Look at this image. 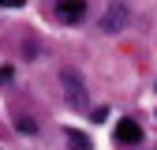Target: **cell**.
Returning a JSON list of instances; mask_svg holds the SVG:
<instances>
[{"mask_svg": "<svg viewBox=\"0 0 157 150\" xmlns=\"http://www.w3.org/2000/svg\"><path fill=\"white\" fill-rule=\"evenodd\" d=\"M60 90H64V98H67L71 109H82L86 112V79L75 68H64L60 71Z\"/></svg>", "mask_w": 157, "mask_h": 150, "instance_id": "1", "label": "cell"}, {"mask_svg": "<svg viewBox=\"0 0 157 150\" xmlns=\"http://www.w3.org/2000/svg\"><path fill=\"white\" fill-rule=\"evenodd\" d=\"M52 15L60 19V23H82L86 19V4H78V0H64V4H56Z\"/></svg>", "mask_w": 157, "mask_h": 150, "instance_id": "2", "label": "cell"}, {"mask_svg": "<svg viewBox=\"0 0 157 150\" xmlns=\"http://www.w3.org/2000/svg\"><path fill=\"white\" fill-rule=\"evenodd\" d=\"M124 23H127V8L124 4H112L101 26H105V34H116V30H124Z\"/></svg>", "mask_w": 157, "mask_h": 150, "instance_id": "3", "label": "cell"}, {"mask_svg": "<svg viewBox=\"0 0 157 150\" xmlns=\"http://www.w3.org/2000/svg\"><path fill=\"white\" fill-rule=\"evenodd\" d=\"M116 139L131 146V143H139V139H142V128L135 124V120H116Z\"/></svg>", "mask_w": 157, "mask_h": 150, "instance_id": "4", "label": "cell"}, {"mask_svg": "<svg viewBox=\"0 0 157 150\" xmlns=\"http://www.w3.org/2000/svg\"><path fill=\"white\" fill-rule=\"evenodd\" d=\"M67 146H71V150H90L94 139H86V131H75V128H71V131H67Z\"/></svg>", "mask_w": 157, "mask_h": 150, "instance_id": "5", "label": "cell"}, {"mask_svg": "<svg viewBox=\"0 0 157 150\" xmlns=\"http://www.w3.org/2000/svg\"><path fill=\"white\" fill-rule=\"evenodd\" d=\"M15 128L23 131V135H34V131H37V124H34L30 116H15Z\"/></svg>", "mask_w": 157, "mask_h": 150, "instance_id": "6", "label": "cell"}, {"mask_svg": "<svg viewBox=\"0 0 157 150\" xmlns=\"http://www.w3.org/2000/svg\"><path fill=\"white\" fill-rule=\"evenodd\" d=\"M11 79H15V68L11 64H0V86H8Z\"/></svg>", "mask_w": 157, "mask_h": 150, "instance_id": "7", "label": "cell"}]
</instances>
